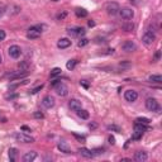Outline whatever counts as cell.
I'll list each match as a JSON object with an SVG mask.
<instances>
[{
	"label": "cell",
	"instance_id": "19",
	"mask_svg": "<svg viewBox=\"0 0 162 162\" xmlns=\"http://www.w3.org/2000/svg\"><path fill=\"white\" fill-rule=\"evenodd\" d=\"M79 153L82 156V157H85V158H93V157H94L93 151H90L88 148H80L79 150Z\"/></svg>",
	"mask_w": 162,
	"mask_h": 162
},
{
	"label": "cell",
	"instance_id": "44",
	"mask_svg": "<svg viewBox=\"0 0 162 162\" xmlns=\"http://www.w3.org/2000/svg\"><path fill=\"white\" fill-rule=\"evenodd\" d=\"M22 131H26L27 133H28V132H32V131H31V128H29V127H27V126H22Z\"/></svg>",
	"mask_w": 162,
	"mask_h": 162
},
{
	"label": "cell",
	"instance_id": "42",
	"mask_svg": "<svg viewBox=\"0 0 162 162\" xmlns=\"http://www.w3.org/2000/svg\"><path fill=\"white\" fill-rule=\"evenodd\" d=\"M160 57H161V52H160V51H157V52H156V55H155V61H158V60H160Z\"/></svg>",
	"mask_w": 162,
	"mask_h": 162
},
{
	"label": "cell",
	"instance_id": "1",
	"mask_svg": "<svg viewBox=\"0 0 162 162\" xmlns=\"http://www.w3.org/2000/svg\"><path fill=\"white\" fill-rule=\"evenodd\" d=\"M146 108L148 109L150 112H160V105L158 101L153 98H148L146 100Z\"/></svg>",
	"mask_w": 162,
	"mask_h": 162
},
{
	"label": "cell",
	"instance_id": "22",
	"mask_svg": "<svg viewBox=\"0 0 162 162\" xmlns=\"http://www.w3.org/2000/svg\"><path fill=\"white\" fill-rule=\"evenodd\" d=\"M17 156H18V150L17 148H10V150H9V158H10L12 162H14L17 160Z\"/></svg>",
	"mask_w": 162,
	"mask_h": 162
},
{
	"label": "cell",
	"instance_id": "17",
	"mask_svg": "<svg viewBox=\"0 0 162 162\" xmlns=\"http://www.w3.org/2000/svg\"><path fill=\"white\" fill-rule=\"evenodd\" d=\"M37 158V153L34 151H31V152H27V153L23 156V161L24 162H33Z\"/></svg>",
	"mask_w": 162,
	"mask_h": 162
},
{
	"label": "cell",
	"instance_id": "5",
	"mask_svg": "<svg viewBox=\"0 0 162 162\" xmlns=\"http://www.w3.org/2000/svg\"><path fill=\"white\" fill-rule=\"evenodd\" d=\"M8 52H9V56H10L12 58H14V60L19 58V57H20V55H22V50H20V47L17 46V45H13V46L9 47Z\"/></svg>",
	"mask_w": 162,
	"mask_h": 162
},
{
	"label": "cell",
	"instance_id": "24",
	"mask_svg": "<svg viewBox=\"0 0 162 162\" xmlns=\"http://www.w3.org/2000/svg\"><path fill=\"white\" fill-rule=\"evenodd\" d=\"M122 28H123V31H126V32H132L134 29V24H133L132 22H128V23H124Z\"/></svg>",
	"mask_w": 162,
	"mask_h": 162
},
{
	"label": "cell",
	"instance_id": "50",
	"mask_svg": "<svg viewBox=\"0 0 162 162\" xmlns=\"http://www.w3.org/2000/svg\"><path fill=\"white\" fill-rule=\"evenodd\" d=\"M3 62V57H1V55H0V63Z\"/></svg>",
	"mask_w": 162,
	"mask_h": 162
},
{
	"label": "cell",
	"instance_id": "9",
	"mask_svg": "<svg viewBox=\"0 0 162 162\" xmlns=\"http://www.w3.org/2000/svg\"><path fill=\"white\" fill-rule=\"evenodd\" d=\"M122 50L127 52V53H131V52H134L137 50V46L134 42H132V41H127L124 42V43L122 45Z\"/></svg>",
	"mask_w": 162,
	"mask_h": 162
},
{
	"label": "cell",
	"instance_id": "49",
	"mask_svg": "<svg viewBox=\"0 0 162 162\" xmlns=\"http://www.w3.org/2000/svg\"><path fill=\"white\" fill-rule=\"evenodd\" d=\"M131 3H133V4H138L139 1H138V0H131Z\"/></svg>",
	"mask_w": 162,
	"mask_h": 162
},
{
	"label": "cell",
	"instance_id": "21",
	"mask_svg": "<svg viewBox=\"0 0 162 162\" xmlns=\"http://www.w3.org/2000/svg\"><path fill=\"white\" fill-rule=\"evenodd\" d=\"M75 14L77 18H86L88 17V10H85L84 8H76Z\"/></svg>",
	"mask_w": 162,
	"mask_h": 162
},
{
	"label": "cell",
	"instance_id": "39",
	"mask_svg": "<svg viewBox=\"0 0 162 162\" xmlns=\"http://www.w3.org/2000/svg\"><path fill=\"white\" fill-rule=\"evenodd\" d=\"M74 136L77 138V139L80 141V142H85V137L84 136H79V134H76V133H74Z\"/></svg>",
	"mask_w": 162,
	"mask_h": 162
},
{
	"label": "cell",
	"instance_id": "30",
	"mask_svg": "<svg viewBox=\"0 0 162 162\" xmlns=\"http://www.w3.org/2000/svg\"><path fill=\"white\" fill-rule=\"evenodd\" d=\"M19 69L20 70H24V71H27L28 70V67H29V65H28V62L27 61H23V62H19Z\"/></svg>",
	"mask_w": 162,
	"mask_h": 162
},
{
	"label": "cell",
	"instance_id": "36",
	"mask_svg": "<svg viewBox=\"0 0 162 162\" xmlns=\"http://www.w3.org/2000/svg\"><path fill=\"white\" fill-rule=\"evenodd\" d=\"M42 89H43V85H39V86H37L36 89H33L32 91H31V94H36V93L39 91V90H42Z\"/></svg>",
	"mask_w": 162,
	"mask_h": 162
},
{
	"label": "cell",
	"instance_id": "16",
	"mask_svg": "<svg viewBox=\"0 0 162 162\" xmlns=\"http://www.w3.org/2000/svg\"><path fill=\"white\" fill-rule=\"evenodd\" d=\"M42 34V32H38L36 29H32L29 28L28 29V33H27V38H29V39H37V38H39Z\"/></svg>",
	"mask_w": 162,
	"mask_h": 162
},
{
	"label": "cell",
	"instance_id": "35",
	"mask_svg": "<svg viewBox=\"0 0 162 162\" xmlns=\"http://www.w3.org/2000/svg\"><path fill=\"white\" fill-rule=\"evenodd\" d=\"M5 37H7V33L5 31H3V29H0V42L5 39Z\"/></svg>",
	"mask_w": 162,
	"mask_h": 162
},
{
	"label": "cell",
	"instance_id": "14",
	"mask_svg": "<svg viewBox=\"0 0 162 162\" xmlns=\"http://www.w3.org/2000/svg\"><path fill=\"white\" fill-rule=\"evenodd\" d=\"M70 46H71V41L69 38H61V39H58V42H57V47H58L60 50H65Z\"/></svg>",
	"mask_w": 162,
	"mask_h": 162
},
{
	"label": "cell",
	"instance_id": "27",
	"mask_svg": "<svg viewBox=\"0 0 162 162\" xmlns=\"http://www.w3.org/2000/svg\"><path fill=\"white\" fill-rule=\"evenodd\" d=\"M61 72H62V70H61V69H58V67H55L53 70L51 71V79H55L56 76L61 75Z\"/></svg>",
	"mask_w": 162,
	"mask_h": 162
},
{
	"label": "cell",
	"instance_id": "45",
	"mask_svg": "<svg viewBox=\"0 0 162 162\" xmlns=\"http://www.w3.org/2000/svg\"><path fill=\"white\" fill-rule=\"evenodd\" d=\"M96 127H98V126L95 124V123H90V124H89V128H90V129H95Z\"/></svg>",
	"mask_w": 162,
	"mask_h": 162
},
{
	"label": "cell",
	"instance_id": "2",
	"mask_svg": "<svg viewBox=\"0 0 162 162\" xmlns=\"http://www.w3.org/2000/svg\"><path fill=\"white\" fill-rule=\"evenodd\" d=\"M119 4L115 3V1H109L107 5H105V10L107 13L109 14V15H115V14H118L119 12Z\"/></svg>",
	"mask_w": 162,
	"mask_h": 162
},
{
	"label": "cell",
	"instance_id": "8",
	"mask_svg": "<svg viewBox=\"0 0 162 162\" xmlns=\"http://www.w3.org/2000/svg\"><path fill=\"white\" fill-rule=\"evenodd\" d=\"M15 138L17 141L22 142V143H33L34 142V138L28 134H24V133H18V134H15Z\"/></svg>",
	"mask_w": 162,
	"mask_h": 162
},
{
	"label": "cell",
	"instance_id": "13",
	"mask_svg": "<svg viewBox=\"0 0 162 162\" xmlns=\"http://www.w3.org/2000/svg\"><path fill=\"white\" fill-rule=\"evenodd\" d=\"M69 107L71 110H74V112H77L81 109V101L77 99H71L70 100V103H69Z\"/></svg>",
	"mask_w": 162,
	"mask_h": 162
},
{
	"label": "cell",
	"instance_id": "7",
	"mask_svg": "<svg viewBox=\"0 0 162 162\" xmlns=\"http://www.w3.org/2000/svg\"><path fill=\"white\" fill-rule=\"evenodd\" d=\"M124 99L127 100V101H129V103L136 101V100L138 99V93L136 91V90H133V89L127 90V91L124 93Z\"/></svg>",
	"mask_w": 162,
	"mask_h": 162
},
{
	"label": "cell",
	"instance_id": "43",
	"mask_svg": "<svg viewBox=\"0 0 162 162\" xmlns=\"http://www.w3.org/2000/svg\"><path fill=\"white\" fill-rule=\"evenodd\" d=\"M80 84H81V85H82V86H84L85 89H88V88H89V84H88V82H86V81H85V80H82V81H80Z\"/></svg>",
	"mask_w": 162,
	"mask_h": 162
},
{
	"label": "cell",
	"instance_id": "47",
	"mask_svg": "<svg viewBox=\"0 0 162 162\" xmlns=\"http://www.w3.org/2000/svg\"><path fill=\"white\" fill-rule=\"evenodd\" d=\"M4 13H5V8H0V18L4 15Z\"/></svg>",
	"mask_w": 162,
	"mask_h": 162
},
{
	"label": "cell",
	"instance_id": "25",
	"mask_svg": "<svg viewBox=\"0 0 162 162\" xmlns=\"http://www.w3.org/2000/svg\"><path fill=\"white\" fill-rule=\"evenodd\" d=\"M76 63H77V60H70V61H67V63H66V69L67 70H74L75 69V66H76Z\"/></svg>",
	"mask_w": 162,
	"mask_h": 162
},
{
	"label": "cell",
	"instance_id": "20",
	"mask_svg": "<svg viewBox=\"0 0 162 162\" xmlns=\"http://www.w3.org/2000/svg\"><path fill=\"white\" fill-rule=\"evenodd\" d=\"M147 131V126L146 124H139V123H134V133H139V134H143Z\"/></svg>",
	"mask_w": 162,
	"mask_h": 162
},
{
	"label": "cell",
	"instance_id": "4",
	"mask_svg": "<svg viewBox=\"0 0 162 162\" xmlns=\"http://www.w3.org/2000/svg\"><path fill=\"white\" fill-rule=\"evenodd\" d=\"M55 91L57 93V95H60V96H66V95L69 94V88H67V85L63 84V82H60L55 85Z\"/></svg>",
	"mask_w": 162,
	"mask_h": 162
},
{
	"label": "cell",
	"instance_id": "6",
	"mask_svg": "<svg viewBox=\"0 0 162 162\" xmlns=\"http://www.w3.org/2000/svg\"><path fill=\"white\" fill-rule=\"evenodd\" d=\"M28 75V71H24V70H20V71H15V72H12L8 75V79L10 81H14V80H19V79H23L26 77Z\"/></svg>",
	"mask_w": 162,
	"mask_h": 162
},
{
	"label": "cell",
	"instance_id": "10",
	"mask_svg": "<svg viewBox=\"0 0 162 162\" xmlns=\"http://www.w3.org/2000/svg\"><path fill=\"white\" fill-rule=\"evenodd\" d=\"M155 34L152 32H146L143 36H142V42H143L144 45H147V46H150V45H152L155 42Z\"/></svg>",
	"mask_w": 162,
	"mask_h": 162
},
{
	"label": "cell",
	"instance_id": "38",
	"mask_svg": "<svg viewBox=\"0 0 162 162\" xmlns=\"http://www.w3.org/2000/svg\"><path fill=\"white\" fill-rule=\"evenodd\" d=\"M141 138H142V134H139V133H134V134L132 136V139H136V141L141 139Z\"/></svg>",
	"mask_w": 162,
	"mask_h": 162
},
{
	"label": "cell",
	"instance_id": "18",
	"mask_svg": "<svg viewBox=\"0 0 162 162\" xmlns=\"http://www.w3.org/2000/svg\"><path fill=\"white\" fill-rule=\"evenodd\" d=\"M58 150L61 151V152H63V153H71V148H70V146L67 144V142H65V141H62V142H60L58 143Z\"/></svg>",
	"mask_w": 162,
	"mask_h": 162
},
{
	"label": "cell",
	"instance_id": "28",
	"mask_svg": "<svg viewBox=\"0 0 162 162\" xmlns=\"http://www.w3.org/2000/svg\"><path fill=\"white\" fill-rule=\"evenodd\" d=\"M150 122L151 120L148 118H137L134 123H139V124H146L147 126V124H150Z\"/></svg>",
	"mask_w": 162,
	"mask_h": 162
},
{
	"label": "cell",
	"instance_id": "46",
	"mask_svg": "<svg viewBox=\"0 0 162 162\" xmlns=\"http://www.w3.org/2000/svg\"><path fill=\"white\" fill-rule=\"evenodd\" d=\"M120 66H122V67H123V66H124V67H129L131 63L129 62H120Z\"/></svg>",
	"mask_w": 162,
	"mask_h": 162
},
{
	"label": "cell",
	"instance_id": "34",
	"mask_svg": "<svg viewBox=\"0 0 162 162\" xmlns=\"http://www.w3.org/2000/svg\"><path fill=\"white\" fill-rule=\"evenodd\" d=\"M104 153V148H95L93 150V155H103Z\"/></svg>",
	"mask_w": 162,
	"mask_h": 162
},
{
	"label": "cell",
	"instance_id": "11",
	"mask_svg": "<svg viewBox=\"0 0 162 162\" xmlns=\"http://www.w3.org/2000/svg\"><path fill=\"white\" fill-rule=\"evenodd\" d=\"M69 33L74 37H80V36H84L85 33H86V31H85V28H82V27H74V28H70Z\"/></svg>",
	"mask_w": 162,
	"mask_h": 162
},
{
	"label": "cell",
	"instance_id": "32",
	"mask_svg": "<svg viewBox=\"0 0 162 162\" xmlns=\"http://www.w3.org/2000/svg\"><path fill=\"white\" fill-rule=\"evenodd\" d=\"M66 17H67V12H62V13H58L57 14V20H62V19H65Z\"/></svg>",
	"mask_w": 162,
	"mask_h": 162
},
{
	"label": "cell",
	"instance_id": "51",
	"mask_svg": "<svg viewBox=\"0 0 162 162\" xmlns=\"http://www.w3.org/2000/svg\"><path fill=\"white\" fill-rule=\"evenodd\" d=\"M51 1H58V0H51Z\"/></svg>",
	"mask_w": 162,
	"mask_h": 162
},
{
	"label": "cell",
	"instance_id": "15",
	"mask_svg": "<svg viewBox=\"0 0 162 162\" xmlns=\"http://www.w3.org/2000/svg\"><path fill=\"white\" fill-rule=\"evenodd\" d=\"M147 158H148V155L143 151H138L134 155V160L137 162H144V161H147Z\"/></svg>",
	"mask_w": 162,
	"mask_h": 162
},
{
	"label": "cell",
	"instance_id": "26",
	"mask_svg": "<svg viewBox=\"0 0 162 162\" xmlns=\"http://www.w3.org/2000/svg\"><path fill=\"white\" fill-rule=\"evenodd\" d=\"M77 115L81 119H89V112L84 110V109H80V110H77Z\"/></svg>",
	"mask_w": 162,
	"mask_h": 162
},
{
	"label": "cell",
	"instance_id": "23",
	"mask_svg": "<svg viewBox=\"0 0 162 162\" xmlns=\"http://www.w3.org/2000/svg\"><path fill=\"white\" fill-rule=\"evenodd\" d=\"M151 82H156V84H161L162 82V76L161 75H151L148 79Z\"/></svg>",
	"mask_w": 162,
	"mask_h": 162
},
{
	"label": "cell",
	"instance_id": "12",
	"mask_svg": "<svg viewBox=\"0 0 162 162\" xmlns=\"http://www.w3.org/2000/svg\"><path fill=\"white\" fill-rule=\"evenodd\" d=\"M55 98L51 96V95H47V96L43 98V100H42V104H43V107L47 108V109H51L52 107L55 105Z\"/></svg>",
	"mask_w": 162,
	"mask_h": 162
},
{
	"label": "cell",
	"instance_id": "48",
	"mask_svg": "<svg viewBox=\"0 0 162 162\" xmlns=\"http://www.w3.org/2000/svg\"><path fill=\"white\" fill-rule=\"evenodd\" d=\"M88 24H89V27H94V26H95V22H94L93 19H91V20H89Z\"/></svg>",
	"mask_w": 162,
	"mask_h": 162
},
{
	"label": "cell",
	"instance_id": "41",
	"mask_svg": "<svg viewBox=\"0 0 162 162\" xmlns=\"http://www.w3.org/2000/svg\"><path fill=\"white\" fill-rule=\"evenodd\" d=\"M58 82H60V80H58V79H53V80L51 81V86H55V85H57Z\"/></svg>",
	"mask_w": 162,
	"mask_h": 162
},
{
	"label": "cell",
	"instance_id": "33",
	"mask_svg": "<svg viewBox=\"0 0 162 162\" xmlns=\"http://www.w3.org/2000/svg\"><path fill=\"white\" fill-rule=\"evenodd\" d=\"M33 117H34L36 119H43L45 118V114L42 112H34L33 113Z\"/></svg>",
	"mask_w": 162,
	"mask_h": 162
},
{
	"label": "cell",
	"instance_id": "37",
	"mask_svg": "<svg viewBox=\"0 0 162 162\" xmlns=\"http://www.w3.org/2000/svg\"><path fill=\"white\" fill-rule=\"evenodd\" d=\"M17 98H18V94H9V95H7L8 100H13V99H17Z\"/></svg>",
	"mask_w": 162,
	"mask_h": 162
},
{
	"label": "cell",
	"instance_id": "3",
	"mask_svg": "<svg viewBox=\"0 0 162 162\" xmlns=\"http://www.w3.org/2000/svg\"><path fill=\"white\" fill-rule=\"evenodd\" d=\"M119 15H120L123 19H126V20H129L134 17V10H133L132 8H122L119 9Z\"/></svg>",
	"mask_w": 162,
	"mask_h": 162
},
{
	"label": "cell",
	"instance_id": "40",
	"mask_svg": "<svg viewBox=\"0 0 162 162\" xmlns=\"http://www.w3.org/2000/svg\"><path fill=\"white\" fill-rule=\"evenodd\" d=\"M108 141H109V143H110V144H115V138H114L113 136H109Z\"/></svg>",
	"mask_w": 162,
	"mask_h": 162
},
{
	"label": "cell",
	"instance_id": "31",
	"mask_svg": "<svg viewBox=\"0 0 162 162\" xmlns=\"http://www.w3.org/2000/svg\"><path fill=\"white\" fill-rule=\"evenodd\" d=\"M108 129H109V131H114V132H117V133H122V129H120V128H119L118 126H114V124L108 126Z\"/></svg>",
	"mask_w": 162,
	"mask_h": 162
},
{
	"label": "cell",
	"instance_id": "29",
	"mask_svg": "<svg viewBox=\"0 0 162 162\" xmlns=\"http://www.w3.org/2000/svg\"><path fill=\"white\" fill-rule=\"evenodd\" d=\"M88 43H89V39H88V38H81V39L79 41L77 46H79L80 48H81V47H85V46H86Z\"/></svg>",
	"mask_w": 162,
	"mask_h": 162
}]
</instances>
